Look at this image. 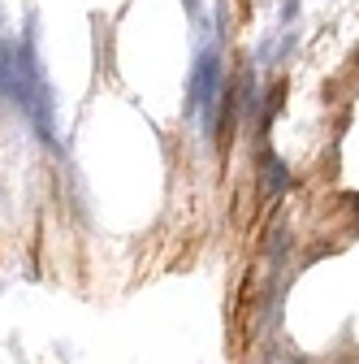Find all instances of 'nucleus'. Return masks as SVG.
I'll return each mask as SVG.
<instances>
[{"instance_id":"nucleus-1","label":"nucleus","mask_w":359,"mask_h":364,"mask_svg":"<svg viewBox=\"0 0 359 364\" xmlns=\"http://www.w3.org/2000/svg\"><path fill=\"white\" fill-rule=\"evenodd\" d=\"M286 178H290V173H286L282 161H268V191H282V187H286Z\"/></svg>"},{"instance_id":"nucleus-2","label":"nucleus","mask_w":359,"mask_h":364,"mask_svg":"<svg viewBox=\"0 0 359 364\" xmlns=\"http://www.w3.org/2000/svg\"><path fill=\"white\" fill-rule=\"evenodd\" d=\"M187 9H191V14H195V9H199V0H187Z\"/></svg>"}]
</instances>
